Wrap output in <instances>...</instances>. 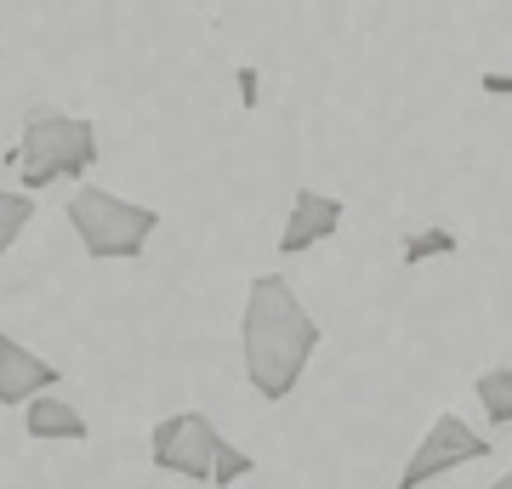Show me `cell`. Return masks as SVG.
I'll return each mask as SVG.
<instances>
[{"instance_id":"cell-9","label":"cell","mask_w":512,"mask_h":489,"mask_svg":"<svg viewBox=\"0 0 512 489\" xmlns=\"http://www.w3.org/2000/svg\"><path fill=\"white\" fill-rule=\"evenodd\" d=\"M478 404H484V421L490 427H512V364H490L484 376L473 381Z\"/></svg>"},{"instance_id":"cell-1","label":"cell","mask_w":512,"mask_h":489,"mask_svg":"<svg viewBox=\"0 0 512 489\" xmlns=\"http://www.w3.org/2000/svg\"><path fill=\"white\" fill-rule=\"evenodd\" d=\"M239 347H245V381L268 404L291 399L308 359L319 353V319H313L285 273H256L245 290V319H239Z\"/></svg>"},{"instance_id":"cell-4","label":"cell","mask_w":512,"mask_h":489,"mask_svg":"<svg viewBox=\"0 0 512 489\" xmlns=\"http://www.w3.org/2000/svg\"><path fill=\"white\" fill-rule=\"evenodd\" d=\"M484 455H490V438L478 433V427H467L456 410H444V416H433V427H427V438L416 444V455L404 461L399 489H427L433 478L467 467V461H484Z\"/></svg>"},{"instance_id":"cell-5","label":"cell","mask_w":512,"mask_h":489,"mask_svg":"<svg viewBox=\"0 0 512 489\" xmlns=\"http://www.w3.org/2000/svg\"><path fill=\"white\" fill-rule=\"evenodd\" d=\"M217 421L205 410H177L165 416L148 438V455L160 472H177V478H211V455H217Z\"/></svg>"},{"instance_id":"cell-13","label":"cell","mask_w":512,"mask_h":489,"mask_svg":"<svg viewBox=\"0 0 512 489\" xmlns=\"http://www.w3.org/2000/svg\"><path fill=\"white\" fill-rule=\"evenodd\" d=\"M234 86H239V103L256 109V97H262V74H256L251 63H239V69H234Z\"/></svg>"},{"instance_id":"cell-8","label":"cell","mask_w":512,"mask_h":489,"mask_svg":"<svg viewBox=\"0 0 512 489\" xmlns=\"http://www.w3.org/2000/svg\"><path fill=\"white\" fill-rule=\"evenodd\" d=\"M23 433L35 438V444H86L92 427H86V416H80L69 399L35 393V399L23 404Z\"/></svg>"},{"instance_id":"cell-11","label":"cell","mask_w":512,"mask_h":489,"mask_svg":"<svg viewBox=\"0 0 512 489\" xmlns=\"http://www.w3.org/2000/svg\"><path fill=\"white\" fill-rule=\"evenodd\" d=\"M35 222V200L29 194H12V188H0V262H6V251L18 245V234Z\"/></svg>"},{"instance_id":"cell-10","label":"cell","mask_w":512,"mask_h":489,"mask_svg":"<svg viewBox=\"0 0 512 489\" xmlns=\"http://www.w3.org/2000/svg\"><path fill=\"white\" fill-rule=\"evenodd\" d=\"M461 251V239L456 228H410L404 234V268H421V262H433V256H456Z\"/></svg>"},{"instance_id":"cell-7","label":"cell","mask_w":512,"mask_h":489,"mask_svg":"<svg viewBox=\"0 0 512 489\" xmlns=\"http://www.w3.org/2000/svg\"><path fill=\"white\" fill-rule=\"evenodd\" d=\"M336 228H342V200H330V194H319V188H302V194L291 200L285 228H279V251L302 256V251H313V245H325Z\"/></svg>"},{"instance_id":"cell-12","label":"cell","mask_w":512,"mask_h":489,"mask_svg":"<svg viewBox=\"0 0 512 489\" xmlns=\"http://www.w3.org/2000/svg\"><path fill=\"white\" fill-rule=\"evenodd\" d=\"M256 461H251V450H239V444H228V438H217V455H211V484H239L245 472H251Z\"/></svg>"},{"instance_id":"cell-2","label":"cell","mask_w":512,"mask_h":489,"mask_svg":"<svg viewBox=\"0 0 512 489\" xmlns=\"http://www.w3.org/2000/svg\"><path fill=\"white\" fill-rule=\"evenodd\" d=\"M6 160L29 194L52 182H86V171L97 165V126L63 109H23V137Z\"/></svg>"},{"instance_id":"cell-14","label":"cell","mask_w":512,"mask_h":489,"mask_svg":"<svg viewBox=\"0 0 512 489\" xmlns=\"http://www.w3.org/2000/svg\"><path fill=\"white\" fill-rule=\"evenodd\" d=\"M478 91H490V97H512V74H507V69L478 74Z\"/></svg>"},{"instance_id":"cell-3","label":"cell","mask_w":512,"mask_h":489,"mask_svg":"<svg viewBox=\"0 0 512 489\" xmlns=\"http://www.w3.org/2000/svg\"><path fill=\"white\" fill-rule=\"evenodd\" d=\"M63 211H69V228L80 234V245H86L92 262H131V256H143V245L160 228V211L154 205L120 200V194L97 188V182H74V194L63 200Z\"/></svg>"},{"instance_id":"cell-6","label":"cell","mask_w":512,"mask_h":489,"mask_svg":"<svg viewBox=\"0 0 512 489\" xmlns=\"http://www.w3.org/2000/svg\"><path fill=\"white\" fill-rule=\"evenodd\" d=\"M52 381H63V370H57L52 359L29 353L18 336H6V330H0V404L23 410V404L35 399V393H46Z\"/></svg>"},{"instance_id":"cell-15","label":"cell","mask_w":512,"mask_h":489,"mask_svg":"<svg viewBox=\"0 0 512 489\" xmlns=\"http://www.w3.org/2000/svg\"><path fill=\"white\" fill-rule=\"evenodd\" d=\"M484 489H512V472H501V478H495V484H484Z\"/></svg>"}]
</instances>
